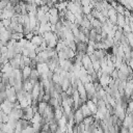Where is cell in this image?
<instances>
[{
    "label": "cell",
    "instance_id": "8992f818",
    "mask_svg": "<svg viewBox=\"0 0 133 133\" xmlns=\"http://www.w3.org/2000/svg\"><path fill=\"white\" fill-rule=\"evenodd\" d=\"M21 71H22L23 80H27V79H29V78H30V75H31V71H32V69H31L30 66H25V68H23Z\"/></svg>",
    "mask_w": 133,
    "mask_h": 133
},
{
    "label": "cell",
    "instance_id": "5bb4252c",
    "mask_svg": "<svg viewBox=\"0 0 133 133\" xmlns=\"http://www.w3.org/2000/svg\"><path fill=\"white\" fill-rule=\"evenodd\" d=\"M1 48H2V47L0 46V56H1Z\"/></svg>",
    "mask_w": 133,
    "mask_h": 133
},
{
    "label": "cell",
    "instance_id": "30bf717a",
    "mask_svg": "<svg viewBox=\"0 0 133 133\" xmlns=\"http://www.w3.org/2000/svg\"><path fill=\"white\" fill-rule=\"evenodd\" d=\"M127 113L133 114V100H130L127 105Z\"/></svg>",
    "mask_w": 133,
    "mask_h": 133
},
{
    "label": "cell",
    "instance_id": "8fae6325",
    "mask_svg": "<svg viewBox=\"0 0 133 133\" xmlns=\"http://www.w3.org/2000/svg\"><path fill=\"white\" fill-rule=\"evenodd\" d=\"M1 22H2L3 26H4L6 29H8V28L10 27V24H11V21H10V19H4V20H2Z\"/></svg>",
    "mask_w": 133,
    "mask_h": 133
},
{
    "label": "cell",
    "instance_id": "5b68a950",
    "mask_svg": "<svg viewBox=\"0 0 133 133\" xmlns=\"http://www.w3.org/2000/svg\"><path fill=\"white\" fill-rule=\"evenodd\" d=\"M86 105H87L88 109L90 110L91 114L95 115V114L97 113V111H98V106H97V104H95L91 100H87V101H86Z\"/></svg>",
    "mask_w": 133,
    "mask_h": 133
},
{
    "label": "cell",
    "instance_id": "4fadbf2b",
    "mask_svg": "<svg viewBox=\"0 0 133 133\" xmlns=\"http://www.w3.org/2000/svg\"><path fill=\"white\" fill-rule=\"evenodd\" d=\"M2 75H3V74H2L1 72H0V83L2 82Z\"/></svg>",
    "mask_w": 133,
    "mask_h": 133
},
{
    "label": "cell",
    "instance_id": "6da1fadb",
    "mask_svg": "<svg viewBox=\"0 0 133 133\" xmlns=\"http://www.w3.org/2000/svg\"><path fill=\"white\" fill-rule=\"evenodd\" d=\"M0 109H1L5 114L9 115V114H10V112L12 111V109H14V103L9 102L8 100H5V101L1 104Z\"/></svg>",
    "mask_w": 133,
    "mask_h": 133
},
{
    "label": "cell",
    "instance_id": "e0dca14e",
    "mask_svg": "<svg viewBox=\"0 0 133 133\" xmlns=\"http://www.w3.org/2000/svg\"><path fill=\"white\" fill-rule=\"evenodd\" d=\"M0 57H1V56H0Z\"/></svg>",
    "mask_w": 133,
    "mask_h": 133
},
{
    "label": "cell",
    "instance_id": "3957f363",
    "mask_svg": "<svg viewBox=\"0 0 133 133\" xmlns=\"http://www.w3.org/2000/svg\"><path fill=\"white\" fill-rule=\"evenodd\" d=\"M74 119H75V124L76 125H79L81 123H83V119H84V115L81 111L80 108H78L77 110L74 111Z\"/></svg>",
    "mask_w": 133,
    "mask_h": 133
},
{
    "label": "cell",
    "instance_id": "2e32d148",
    "mask_svg": "<svg viewBox=\"0 0 133 133\" xmlns=\"http://www.w3.org/2000/svg\"><path fill=\"white\" fill-rule=\"evenodd\" d=\"M0 133H4V132H2V131H0Z\"/></svg>",
    "mask_w": 133,
    "mask_h": 133
},
{
    "label": "cell",
    "instance_id": "7c38bea8",
    "mask_svg": "<svg viewBox=\"0 0 133 133\" xmlns=\"http://www.w3.org/2000/svg\"><path fill=\"white\" fill-rule=\"evenodd\" d=\"M8 4H9V1H0V8L3 10L7 7Z\"/></svg>",
    "mask_w": 133,
    "mask_h": 133
},
{
    "label": "cell",
    "instance_id": "9a60e30c",
    "mask_svg": "<svg viewBox=\"0 0 133 133\" xmlns=\"http://www.w3.org/2000/svg\"><path fill=\"white\" fill-rule=\"evenodd\" d=\"M2 11H3V10H2V9H1V8H0V15H1V14H2Z\"/></svg>",
    "mask_w": 133,
    "mask_h": 133
},
{
    "label": "cell",
    "instance_id": "7a4b0ae2",
    "mask_svg": "<svg viewBox=\"0 0 133 133\" xmlns=\"http://www.w3.org/2000/svg\"><path fill=\"white\" fill-rule=\"evenodd\" d=\"M76 90L78 91V94H79L81 100H83V101L86 102V101H87V95H86V90H85L84 84H83L81 81L78 82V85H77V89H76Z\"/></svg>",
    "mask_w": 133,
    "mask_h": 133
},
{
    "label": "cell",
    "instance_id": "277c9868",
    "mask_svg": "<svg viewBox=\"0 0 133 133\" xmlns=\"http://www.w3.org/2000/svg\"><path fill=\"white\" fill-rule=\"evenodd\" d=\"M81 62H82V66H83L85 70H88L89 68L92 66V62H91V60H90V57H89L87 54L83 55V57H82V59H81Z\"/></svg>",
    "mask_w": 133,
    "mask_h": 133
},
{
    "label": "cell",
    "instance_id": "9c48e42d",
    "mask_svg": "<svg viewBox=\"0 0 133 133\" xmlns=\"http://www.w3.org/2000/svg\"><path fill=\"white\" fill-rule=\"evenodd\" d=\"M12 71H14L12 66L10 65V63H9V62H7V63L3 64L2 70H1V73H2V74H10Z\"/></svg>",
    "mask_w": 133,
    "mask_h": 133
},
{
    "label": "cell",
    "instance_id": "52a82bcc",
    "mask_svg": "<svg viewBox=\"0 0 133 133\" xmlns=\"http://www.w3.org/2000/svg\"><path fill=\"white\" fill-rule=\"evenodd\" d=\"M79 108L81 109V111H82V113H83V115H84V118L92 115V114H91V112H90V110L88 109V107H87V105H86V102H85L83 105H81Z\"/></svg>",
    "mask_w": 133,
    "mask_h": 133
},
{
    "label": "cell",
    "instance_id": "ba28073f",
    "mask_svg": "<svg viewBox=\"0 0 133 133\" xmlns=\"http://www.w3.org/2000/svg\"><path fill=\"white\" fill-rule=\"evenodd\" d=\"M47 106H48V103H45V102H38L37 103V112L41 114V115H43L44 114V112H45V110H46V108H47Z\"/></svg>",
    "mask_w": 133,
    "mask_h": 133
}]
</instances>
